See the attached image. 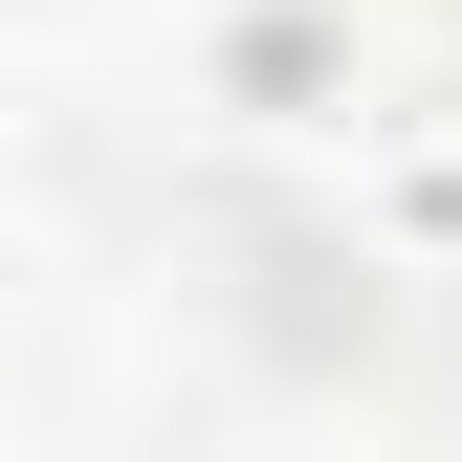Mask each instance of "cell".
Wrapping results in <instances>:
<instances>
[{"mask_svg": "<svg viewBox=\"0 0 462 462\" xmlns=\"http://www.w3.org/2000/svg\"><path fill=\"white\" fill-rule=\"evenodd\" d=\"M330 199H353V243H374V264H462V67L330 110Z\"/></svg>", "mask_w": 462, "mask_h": 462, "instance_id": "obj_1", "label": "cell"}]
</instances>
